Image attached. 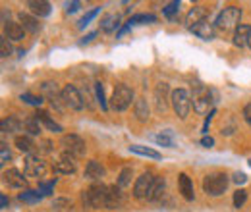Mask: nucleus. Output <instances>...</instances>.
<instances>
[{
	"instance_id": "42",
	"label": "nucleus",
	"mask_w": 251,
	"mask_h": 212,
	"mask_svg": "<svg viewBox=\"0 0 251 212\" xmlns=\"http://www.w3.org/2000/svg\"><path fill=\"white\" fill-rule=\"evenodd\" d=\"M41 195H50L52 191H54V182H49V183H45V182H41L39 183V189H37Z\"/></svg>"
},
{
	"instance_id": "21",
	"label": "nucleus",
	"mask_w": 251,
	"mask_h": 212,
	"mask_svg": "<svg viewBox=\"0 0 251 212\" xmlns=\"http://www.w3.org/2000/svg\"><path fill=\"white\" fill-rule=\"evenodd\" d=\"M178 187H180V193L184 195L186 201H193V199H195L193 183H191L188 174H180V176H178Z\"/></svg>"
},
{
	"instance_id": "45",
	"label": "nucleus",
	"mask_w": 251,
	"mask_h": 212,
	"mask_svg": "<svg viewBox=\"0 0 251 212\" xmlns=\"http://www.w3.org/2000/svg\"><path fill=\"white\" fill-rule=\"evenodd\" d=\"M79 6H81L79 2H68V4H66V12H68V14H74V12L79 10Z\"/></svg>"
},
{
	"instance_id": "40",
	"label": "nucleus",
	"mask_w": 251,
	"mask_h": 212,
	"mask_svg": "<svg viewBox=\"0 0 251 212\" xmlns=\"http://www.w3.org/2000/svg\"><path fill=\"white\" fill-rule=\"evenodd\" d=\"M95 93H97V100H99L100 108H102V110H106L108 106H106V100H104V91H102V85H100V83H95Z\"/></svg>"
},
{
	"instance_id": "5",
	"label": "nucleus",
	"mask_w": 251,
	"mask_h": 212,
	"mask_svg": "<svg viewBox=\"0 0 251 212\" xmlns=\"http://www.w3.org/2000/svg\"><path fill=\"white\" fill-rule=\"evenodd\" d=\"M131 100H133V91L127 85H116V89L110 96V106L116 112H124L129 108Z\"/></svg>"
},
{
	"instance_id": "12",
	"label": "nucleus",
	"mask_w": 251,
	"mask_h": 212,
	"mask_svg": "<svg viewBox=\"0 0 251 212\" xmlns=\"http://www.w3.org/2000/svg\"><path fill=\"white\" fill-rule=\"evenodd\" d=\"M52 170L56 174H62V176H70L77 170V162H75V156L70 154V152H62V156L58 158V162L52 164Z\"/></svg>"
},
{
	"instance_id": "11",
	"label": "nucleus",
	"mask_w": 251,
	"mask_h": 212,
	"mask_svg": "<svg viewBox=\"0 0 251 212\" xmlns=\"http://www.w3.org/2000/svg\"><path fill=\"white\" fill-rule=\"evenodd\" d=\"M155 180H157V178H155L151 172L141 174V176L137 178L135 185H133V197H135V199H147V195H149V191H151Z\"/></svg>"
},
{
	"instance_id": "49",
	"label": "nucleus",
	"mask_w": 251,
	"mask_h": 212,
	"mask_svg": "<svg viewBox=\"0 0 251 212\" xmlns=\"http://www.w3.org/2000/svg\"><path fill=\"white\" fill-rule=\"evenodd\" d=\"M201 145L207 147V149H211V147L215 145V139H213V137H203V139H201Z\"/></svg>"
},
{
	"instance_id": "39",
	"label": "nucleus",
	"mask_w": 251,
	"mask_h": 212,
	"mask_svg": "<svg viewBox=\"0 0 251 212\" xmlns=\"http://www.w3.org/2000/svg\"><path fill=\"white\" fill-rule=\"evenodd\" d=\"M180 10V2L178 0H174V2H170V4H166V8L162 10V14L166 16V18H172L176 12Z\"/></svg>"
},
{
	"instance_id": "28",
	"label": "nucleus",
	"mask_w": 251,
	"mask_h": 212,
	"mask_svg": "<svg viewBox=\"0 0 251 212\" xmlns=\"http://www.w3.org/2000/svg\"><path fill=\"white\" fill-rule=\"evenodd\" d=\"M0 127H2L4 133H16V131L22 129V121L18 118H14V116H8V118H4L0 121Z\"/></svg>"
},
{
	"instance_id": "44",
	"label": "nucleus",
	"mask_w": 251,
	"mask_h": 212,
	"mask_svg": "<svg viewBox=\"0 0 251 212\" xmlns=\"http://www.w3.org/2000/svg\"><path fill=\"white\" fill-rule=\"evenodd\" d=\"M248 182V176L244 174V172H236L234 174V183H238V185H242V183Z\"/></svg>"
},
{
	"instance_id": "33",
	"label": "nucleus",
	"mask_w": 251,
	"mask_h": 212,
	"mask_svg": "<svg viewBox=\"0 0 251 212\" xmlns=\"http://www.w3.org/2000/svg\"><path fill=\"white\" fill-rule=\"evenodd\" d=\"M129 151L135 152V154H141V156H147V158H155L160 160V152H157L155 149H149V147H141V145H131Z\"/></svg>"
},
{
	"instance_id": "51",
	"label": "nucleus",
	"mask_w": 251,
	"mask_h": 212,
	"mask_svg": "<svg viewBox=\"0 0 251 212\" xmlns=\"http://www.w3.org/2000/svg\"><path fill=\"white\" fill-rule=\"evenodd\" d=\"M0 205H2V209H6V207H8V197H6V195H2V197H0Z\"/></svg>"
},
{
	"instance_id": "53",
	"label": "nucleus",
	"mask_w": 251,
	"mask_h": 212,
	"mask_svg": "<svg viewBox=\"0 0 251 212\" xmlns=\"http://www.w3.org/2000/svg\"><path fill=\"white\" fill-rule=\"evenodd\" d=\"M250 166H251V160H250Z\"/></svg>"
},
{
	"instance_id": "1",
	"label": "nucleus",
	"mask_w": 251,
	"mask_h": 212,
	"mask_svg": "<svg viewBox=\"0 0 251 212\" xmlns=\"http://www.w3.org/2000/svg\"><path fill=\"white\" fill-rule=\"evenodd\" d=\"M81 199H83L85 207H89V209H106L108 187L106 185H100V183H95L89 189L83 191Z\"/></svg>"
},
{
	"instance_id": "14",
	"label": "nucleus",
	"mask_w": 251,
	"mask_h": 212,
	"mask_svg": "<svg viewBox=\"0 0 251 212\" xmlns=\"http://www.w3.org/2000/svg\"><path fill=\"white\" fill-rule=\"evenodd\" d=\"M168 85L166 83H158L157 87H155V108H157V112H164L166 108H168Z\"/></svg>"
},
{
	"instance_id": "50",
	"label": "nucleus",
	"mask_w": 251,
	"mask_h": 212,
	"mask_svg": "<svg viewBox=\"0 0 251 212\" xmlns=\"http://www.w3.org/2000/svg\"><path fill=\"white\" fill-rule=\"evenodd\" d=\"M95 37H97V31H93V33H89V35H85L83 39H81V45H89L91 41H93Z\"/></svg>"
},
{
	"instance_id": "19",
	"label": "nucleus",
	"mask_w": 251,
	"mask_h": 212,
	"mask_svg": "<svg viewBox=\"0 0 251 212\" xmlns=\"http://www.w3.org/2000/svg\"><path fill=\"white\" fill-rule=\"evenodd\" d=\"M205 20H207V10L203 6H193L188 12V16H186V24H188L189 27L191 25H197V24H201Z\"/></svg>"
},
{
	"instance_id": "37",
	"label": "nucleus",
	"mask_w": 251,
	"mask_h": 212,
	"mask_svg": "<svg viewBox=\"0 0 251 212\" xmlns=\"http://www.w3.org/2000/svg\"><path fill=\"white\" fill-rule=\"evenodd\" d=\"M99 12H100V8H93V10H89V12H87V14H85V16L79 20L77 27H79V29H85V27L89 25V22H91L93 18H97V14H99Z\"/></svg>"
},
{
	"instance_id": "3",
	"label": "nucleus",
	"mask_w": 251,
	"mask_h": 212,
	"mask_svg": "<svg viewBox=\"0 0 251 212\" xmlns=\"http://www.w3.org/2000/svg\"><path fill=\"white\" fill-rule=\"evenodd\" d=\"M240 18H242V10L238 6H228L217 16V22H215V27H219L222 31L228 29H236L238 24H240Z\"/></svg>"
},
{
	"instance_id": "4",
	"label": "nucleus",
	"mask_w": 251,
	"mask_h": 212,
	"mask_svg": "<svg viewBox=\"0 0 251 212\" xmlns=\"http://www.w3.org/2000/svg\"><path fill=\"white\" fill-rule=\"evenodd\" d=\"M170 102H172V108L174 112L178 114V118L186 120L189 116V110H191V96L186 89H176L172 91V96H170Z\"/></svg>"
},
{
	"instance_id": "24",
	"label": "nucleus",
	"mask_w": 251,
	"mask_h": 212,
	"mask_svg": "<svg viewBox=\"0 0 251 212\" xmlns=\"http://www.w3.org/2000/svg\"><path fill=\"white\" fill-rule=\"evenodd\" d=\"M27 6L31 8V12L35 16H39V18H45V16H49L50 14V4L49 2H45V0H29L27 2Z\"/></svg>"
},
{
	"instance_id": "43",
	"label": "nucleus",
	"mask_w": 251,
	"mask_h": 212,
	"mask_svg": "<svg viewBox=\"0 0 251 212\" xmlns=\"http://www.w3.org/2000/svg\"><path fill=\"white\" fill-rule=\"evenodd\" d=\"M0 50H2V56H4V58L12 54V47H10V43H8V39H6V37L0 41Z\"/></svg>"
},
{
	"instance_id": "17",
	"label": "nucleus",
	"mask_w": 251,
	"mask_h": 212,
	"mask_svg": "<svg viewBox=\"0 0 251 212\" xmlns=\"http://www.w3.org/2000/svg\"><path fill=\"white\" fill-rule=\"evenodd\" d=\"M250 35H251L250 25H238V27L234 29V39H232V41H234L236 47L244 48V47L250 45Z\"/></svg>"
},
{
	"instance_id": "2",
	"label": "nucleus",
	"mask_w": 251,
	"mask_h": 212,
	"mask_svg": "<svg viewBox=\"0 0 251 212\" xmlns=\"http://www.w3.org/2000/svg\"><path fill=\"white\" fill-rule=\"evenodd\" d=\"M228 187V176L224 172H213L203 178V191L211 197H220Z\"/></svg>"
},
{
	"instance_id": "16",
	"label": "nucleus",
	"mask_w": 251,
	"mask_h": 212,
	"mask_svg": "<svg viewBox=\"0 0 251 212\" xmlns=\"http://www.w3.org/2000/svg\"><path fill=\"white\" fill-rule=\"evenodd\" d=\"M124 205V195H122V189L116 187V185H110L108 187V201H106V209L108 211H116Z\"/></svg>"
},
{
	"instance_id": "30",
	"label": "nucleus",
	"mask_w": 251,
	"mask_h": 212,
	"mask_svg": "<svg viewBox=\"0 0 251 212\" xmlns=\"http://www.w3.org/2000/svg\"><path fill=\"white\" fill-rule=\"evenodd\" d=\"M41 199H43V195H41L39 191H29V189H25V191L20 193V201L25 203V205H37V203H41Z\"/></svg>"
},
{
	"instance_id": "9",
	"label": "nucleus",
	"mask_w": 251,
	"mask_h": 212,
	"mask_svg": "<svg viewBox=\"0 0 251 212\" xmlns=\"http://www.w3.org/2000/svg\"><path fill=\"white\" fill-rule=\"evenodd\" d=\"M24 172L27 178H43L45 172H47V162L41 158V156H35L29 154L25 158V164H24Z\"/></svg>"
},
{
	"instance_id": "34",
	"label": "nucleus",
	"mask_w": 251,
	"mask_h": 212,
	"mask_svg": "<svg viewBox=\"0 0 251 212\" xmlns=\"http://www.w3.org/2000/svg\"><path fill=\"white\" fill-rule=\"evenodd\" d=\"M24 127H25V131H27L29 135H39V133H41V121L37 120V116L27 118L25 123H24Z\"/></svg>"
},
{
	"instance_id": "18",
	"label": "nucleus",
	"mask_w": 251,
	"mask_h": 212,
	"mask_svg": "<svg viewBox=\"0 0 251 212\" xmlns=\"http://www.w3.org/2000/svg\"><path fill=\"white\" fill-rule=\"evenodd\" d=\"M104 174H106V170H104V166L100 164V162H97V160H89L87 162V166H85V178L87 180H100V178H104Z\"/></svg>"
},
{
	"instance_id": "8",
	"label": "nucleus",
	"mask_w": 251,
	"mask_h": 212,
	"mask_svg": "<svg viewBox=\"0 0 251 212\" xmlns=\"http://www.w3.org/2000/svg\"><path fill=\"white\" fill-rule=\"evenodd\" d=\"M41 91H43V94L47 96V100L52 104V108H56L58 112H64L66 104H64L62 91L58 89V85H56L54 81H45V83L41 85Z\"/></svg>"
},
{
	"instance_id": "7",
	"label": "nucleus",
	"mask_w": 251,
	"mask_h": 212,
	"mask_svg": "<svg viewBox=\"0 0 251 212\" xmlns=\"http://www.w3.org/2000/svg\"><path fill=\"white\" fill-rule=\"evenodd\" d=\"M60 145L64 147V152H70V154H74L75 158H81V156H85V152H87L85 141H83L79 135H74V133L62 135Z\"/></svg>"
},
{
	"instance_id": "26",
	"label": "nucleus",
	"mask_w": 251,
	"mask_h": 212,
	"mask_svg": "<svg viewBox=\"0 0 251 212\" xmlns=\"http://www.w3.org/2000/svg\"><path fill=\"white\" fill-rule=\"evenodd\" d=\"M133 114L139 121H147L149 120V106H147V100L145 98H137L135 104H133Z\"/></svg>"
},
{
	"instance_id": "27",
	"label": "nucleus",
	"mask_w": 251,
	"mask_h": 212,
	"mask_svg": "<svg viewBox=\"0 0 251 212\" xmlns=\"http://www.w3.org/2000/svg\"><path fill=\"white\" fill-rule=\"evenodd\" d=\"M35 116H37V120L41 121V123H45V125H47V127H49L50 131H54V133H60V131H62V125H60V123H56V121L52 120V118H50V116H49L47 112L39 110V112H37Z\"/></svg>"
},
{
	"instance_id": "52",
	"label": "nucleus",
	"mask_w": 251,
	"mask_h": 212,
	"mask_svg": "<svg viewBox=\"0 0 251 212\" xmlns=\"http://www.w3.org/2000/svg\"><path fill=\"white\" fill-rule=\"evenodd\" d=\"M248 47H250V48H251V35H250V45H248Z\"/></svg>"
},
{
	"instance_id": "46",
	"label": "nucleus",
	"mask_w": 251,
	"mask_h": 212,
	"mask_svg": "<svg viewBox=\"0 0 251 212\" xmlns=\"http://www.w3.org/2000/svg\"><path fill=\"white\" fill-rule=\"evenodd\" d=\"M37 149H39L41 152H50L52 151V143H50V141H43V143H41V147L37 145Z\"/></svg>"
},
{
	"instance_id": "32",
	"label": "nucleus",
	"mask_w": 251,
	"mask_h": 212,
	"mask_svg": "<svg viewBox=\"0 0 251 212\" xmlns=\"http://www.w3.org/2000/svg\"><path fill=\"white\" fill-rule=\"evenodd\" d=\"M155 22H157V18L153 14H137L133 18H129L127 25L131 27V25H143V24H155Z\"/></svg>"
},
{
	"instance_id": "23",
	"label": "nucleus",
	"mask_w": 251,
	"mask_h": 212,
	"mask_svg": "<svg viewBox=\"0 0 251 212\" xmlns=\"http://www.w3.org/2000/svg\"><path fill=\"white\" fill-rule=\"evenodd\" d=\"M120 27V16L118 14H106L102 20H100V29L104 33H112Z\"/></svg>"
},
{
	"instance_id": "6",
	"label": "nucleus",
	"mask_w": 251,
	"mask_h": 212,
	"mask_svg": "<svg viewBox=\"0 0 251 212\" xmlns=\"http://www.w3.org/2000/svg\"><path fill=\"white\" fill-rule=\"evenodd\" d=\"M213 104H215L213 91L207 89V87H197V91L193 93V110L199 112V114H207L213 108Z\"/></svg>"
},
{
	"instance_id": "48",
	"label": "nucleus",
	"mask_w": 251,
	"mask_h": 212,
	"mask_svg": "<svg viewBox=\"0 0 251 212\" xmlns=\"http://www.w3.org/2000/svg\"><path fill=\"white\" fill-rule=\"evenodd\" d=\"M0 151H2V164H4L6 160H10V151L6 149V143H2V145H0Z\"/></svg>"
},
{
	"instance_id": "47",
	"label": "nucleus",
	"mask_w": 251,
	"mask_h": 212,
	"mask_svg": "<svg viewBox=\"0 0 251 212\" xmlns=\"http://www.w3.org/2000/svg\"><path fill=\"white\" fill-rule=\"evenodd\" d=\"M244 120L248 121V125L251 127V104H246V108H244Z\"/></svg>"
},
{
	"instance_id": "35",
	"label": "nucleus",
	"mask_w": 251,
	"mask_h": 212,
	"mask_svg": "<svg viewBox=\"0 0 251 212\" xmlns=\"http://www.w3.org/2000/svg\"><path fill=\"white\" fill-rule=\"evenodd\" d=\"M54 212H72V201L70 199H54L52 203Z\"/></svg>"
},
{
	"instance_id": "22",
	"label": "nucleus",
	"mask_w": 251,
	"mask_h": 212,
	"mask_svg": "<svg viewBox=\"0 0 251 212\" xmlns=\"http://www.w3.org/2000/svg\"><path fill=\"white\" fill-rule=\"evenodd\" d=\"M18 20H20L22 27H24L25 31H29V33H37V31H41V24H39V20H37V18H33V16H29V14L20 12V14H18Z\"/></svg>"
},
{
	"instance_id": "20",
	"label": "nucleus",
	"mask_w": 251,
	"mask_h": 212,
	"mask_svg": "<svg viewBox=\"0 0 251 212\" xmlns=\"http://www.w3.org/2000/svg\"><path fill=\"white\" fill-rule=\"evenodd\" d=\"M4 35H6V39H10V41H22L24 35H25V29L22 27V24L8 22V24L4 25Z\"/></svg>"
},
{
	"instance_id": "29",
	"label": "nucleus",
	"mask_w": 251,
	"mask_h": 212,
	"mask_svg": "<svg viewBox=\"0 0 251 212\" xmlns=\"http://www.w3.org/2000/svg\"><path fill=\"white\" fill-rule=\"evenodd\" d=\"M151 139L160 145V147H174V139H172V131L166 129V131H160L157 135H151Z\"/></svg>"
},
{
	"instance_id": "25",
	"label": "nucleus",
	"mask_w": 251,
	"mask_h": 212,
	"mask_svg": "<svg viewBox=\"0 0 251 212\" xmlns=\"http://www.w3.org/2000/svg\"><path fill=\"white\" fill-rule=\"evenodd\" d=\"M164 189H166V180L164 178H157L155 183H153V187H151V191H149V195H147V201H151V203L158 201L162 197Z\"/></svg>"
},
{
	"instance_id": "41",
	"label": "nucleus",
	"mask_w": 251,
	"mask_h": 212,
	"mask_svg": "<svg viewBox=\"0 0 251 212\" xmlns=\"http://www.w3.org/2000/svg\"><path fill=\"white\" fill-rule=\"evenodd\" d=\"M22 100L27 102V104H33V106H41V104H43V98H41V96H33L29 93L22 94Z\"/></svg>"
},
{
	"instance_id": "15",
	"label": "nucleus",
	"mask_w": 251,
	"mask_h": 212,
	"mask_svg": "<svg viewBox=\"0 0 251 212\" xmlns=\"http://www.w3.org/2000/svg\"><path fill=\"white\" fill-rule=\"evenodd\" d=\"M189 29H191L193 35L201 37L203 41H213V39H215V35H217L215 25H213V24H209L207 20H205V22H201V24H197V25H191Z\"/></svg>"
},
{
	"instance_id": "36",
	"label": "nucleus",
	"mask_w": 251,
	"mask_h": 212,
	"mask_svg": "<svg viewBox=\"0 0 251 212\" xmlns=\"http://www.w3.org/2000/svg\"><path fill=\"white\" fill-rule=\"evenodd\" d=\"M131 178H133V170H131V168H124V170L120 172V176H118V187H120V189L127 187V185L131 183Z\"/></svg>"
},
{
	"instance_id": "38",
	"label": "nucleus",
	"mask_w": 251,
	"mask_h": 212,
	"mask_svg": "<svg viewBox=\"0 0 251 212\" xmlns=\"http://www.w3.org/2000/svg\"><path fill=\"white\" fill-rule=\"evenodd\" d=\"M246 201H248V191L246 189H238L234 193V207L236 209H242L246 205Z\"/></svg>"
},
{
	"instance_id": "10",
	"label": "nucleus",
	"mask_w": 251,
	"mask_h": 212,
	"mask_svg": "<svg viewBox=\"0 0 251 212\" xmlns=\"http://www.w3.org/2000/svg\"><path fill=\"white\" fill-rule=\"evenodd\" d=\"M62 98L66 108H72V110H83L85 102H83V96L81 93L77 91L75 85H66L62 89Z\"/></svg>"
},
{
	"instance_id": "31",
	"label": "nucleus",
	"mask_w": 251,
	"mask_h": 212,
	"mask_svg": "<svg viewBox=\"0 0 251 212\" xmlns=\"http://www.w3.org/2000/svg\"><path fill=\"white\" fill-rule=\"evenodd\" d=\"M16 147H18L22 152H31L37 149V145L33 143V139L31 137H27V135H20V137H16Z\"/></svg>"
},
{
	"instance_id": "13",
	"label": "nucleus",
	"mask_w": 251,
	"mask_h": 212,
	"mask_svg": "<svg viewBox=\"0 0 251 212\" xmlns=\"http://www.w3.org/2000/svg\"><path fill=\"white\" fill-rule=\"evenodd\" d=\"M4 183H6L8 187H12V189H24V187L27 185V180L24 178V174H22L20 170L10 168V170L4 172Z\"/></svg>"
}]
</instances>
